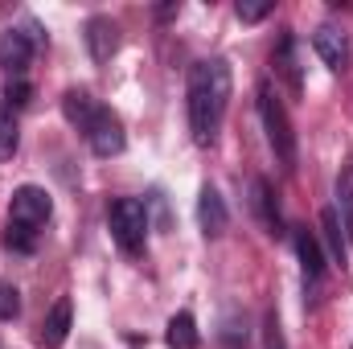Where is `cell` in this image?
Segmentation results:
<instances>
[{
    "label": "cell",
    "mask_w": 353,
    "mask_h": 349,
    "mask_svg": "<svg viewBox=\"0 0 353 349\" xmlns=\"http://www.w3.org/2000/svg\"><path fill=\"white\" fill-rule=\"evenodd\" d=\"M62 111H66V119H70L79 132H87L90 123H94V115H99V103L90 99L87 90H66V94H62Z\"/></svg>",
    "instance_id": "14"
},
{
    "label": "cell",
    "mask_w": 353,
    "mask_h": 349,
    "mask_svg": "<svg viewBox=\"0 0 353 349\" xmlns=\"http://www.w3.org/2000/svg\"><path fill=\"white\" fill-rule=\"evenodd\" d=\"M226 107H230V66L222 58L193 62L189 66V132L197 148H210L218 140Z\"/></svg>",
    "instance_id": "1"
},
{
    "label": "cell",
    "mask_w": 353,
    "mask_h": 349,
    "mask_svg": "<svg viewBox=\"0 0 353 349\" xmlns=\"http://www.w3.org/2000/svg\"><path fill=\"white\" fill-rule=\"evenodd\" d=\"M87 140H90V152L94 157H119L123 152L128 136H123V123H119V115L111 107H99L94 123L87 128Z\"/></svg>",
    "instance_id": "5"
},
{
    "label": "cell",
    "mask_w": 353,
    "mask_h": 349,
    "mask_svg": "<svg viewBox=\"0 0 353 349\" xmlns=\"http://www.w3.org/2000/svg\"><path fill=\"white\" fill-rule=\"evenodd\" d=\"M337 222H341V235L345 243H353V173H341L337 177Z\"/></svg>",
    "instance_id": "17"
},
{
    "label": "cell",
    "mask_w": 353,
    "mask_h": 349,
    "mask_svg": "<svg viewBox=\"0 0 353 349\" xmlns=\"http://www.w3.org/2000/svg\"><path fill=\"white\" fill-rule=\"evenodd\" d=\"M251 206H255V214H259V222H263V230L275 239V235H283V218H279V201H275V189H271V181L267 177H255L251 181Z\"/></svg>",
    "instance_id": "9"
},
{
    "label": "cell",
    "mask_w": 353,
    "mask_h": 349,
    "mask_svg": "<svg viewBox=\"0 0 353 349\" xmlns=\"http://www.w3.org/2000/svg\"><path fill=\"white\" fill-rule=\"evenodd\" d=\"M271 66H275V74H279L288 87L300 94V66H296V37H292V29H283L279 46H275V54H271Z\"/></svg>",
    "instance_id": "13"
},
{
    "label": "cell",
    "mask_w": 353,
    "mask_h": 349,
    "mask_svg": "<svg viewBox=\"0 0 353 349\" xmlns=\"http://www.w3.org/2000/svg\"><path fill=\"white\" fill-rule=\"evenodd\" d=\"M29 58H33V41L17 29H4L0 33V66L8 74H25L29 70Z\"/></svg>",
    "instance_id": "11"
},
{
    "label": "cell",
    "mask_w": 353,
    "mask_h": 349,
    "mask_svg": "<svg viewBox=\"0 0 353 349\" xmlns=\"http://www.w3.org/2000/svg\"><path fill=\"white\" fill-rule=\"evenodd\" d=\"M4 243L12 247V251H33L37 247V230H25V226H4Z\"/></svg>",
    "instance_id": "19"
},
{
    "label": "cell",
    "mask_w": 353,
    "mask_h": 349,
    "mask_svg": "<svg viewBox=\"0 0 353 349\" xmlns=\"http://www.w3.org/2000/svg\"><path fill=\"white\" fill-rule=\"evenodd\" d=\"M70 321H74V304L62 296V300H54V308L46 312V321H41V346L46 349H62V341L70 337Z\"/></svg>",
    "instance_id": "10"
},
{
    "label": "cell",
    "mask_w": 353,
    "mask_h": 349,
    "mask_svg": "<svg viewBox=\"0 0 353 349\" xmlns=\"http://www.w3.org/2000/svg\"><path fill=\"white\" fill-rule=\"evenodd\" d=\"M17 312H21V292L0 279V321H17Z\"/></svg>",
    "instance_id": "20"
},
{
    "label": "cell",
    "mask_w": 353,
    "mask_h": 349,
    "mask_svg": "<svg viewBox=\"0 0 353 349\" xmlns=\"http://www.w3.org/2000/svg\"><path fill=\"white\" fill-rule=\"evenodd\" d=\"M350 173H353V169H350Z\"/></svg>",
    "instance_id": "23"
},
{
    "label": "cell",
    "mask_w": 353,
    "mask_h": 349,
    "mask_svg": "<svg viewBox=\"0 0 353 349\" xmlns=\"http://www.w3.org/2000/svg\"><path fill=\"white\" fill-rule=\"evenodd\" d=\"M17 144H21V128H17L12 107L4 103V107H0V161H12V157H17Z\"/></svg>",
    "instance_id": "18"
},
{
    "label": "cell",
    "mask_w": 353,
    "mask_h": 349,
    "mask_svg": "<svg viewBox=\"0 0 353 349\" xmlns=\"http://www.w3.org/2000/svg\"><path fill=\"white\" fill-rule=\"evenodd\" d=\"M165 341H169V349H197V321H193L189 312H176V317H169Z\"/></svg>",
    "instance_id": "16"
},
{
    "label": "cell",
    "mask_w": 353,
    "mask_h": 349,
    "mask_svg": "<svg viewBox=\"0 0 353 349\" xmlns=\"http://www.w3.org/2000/svg\"><path fill=\"white\" fill-rule=\"evenodd\" d=\"M50 214H54V201L37 185H21L12 193V201H8V222L12 226H25V230H41L50 222Z\"/></svg>",
    "instance_id": "4"
},
{
    "label": "cell",
    "mask_w": 353,
    "mask_h": 349,
    "mask_svg": "<svg viewBox=\"0 0 353 349\" xmlns=\"http://www.w3.org/2000/svg\"><path fill=\"white\" fill-rule=\"evenodd\" d=\"M226 222H230V214H226L222 193L214 185H201V193H197V226H201V235L218 239V235H226Z\"/></svg>",
    "instance_id": "6"
},
{
    "label": "cell",
    "mask_w": 353,
    "mask_h": 349,
    "mask_svg": "<svg viewBox=\"0 0 353 349\" xmlns=\"http://www.w3.org/2000/svg\"><path fill=\"white\" fill-rule=\"evenodd\" d=\"M107 226H111V239L119 243V251L140 255L144 239H148V206L136 197H115L107 210Z\"/></svg>",
    "instance_id": "3"
},
{
    "label": "cell",
    "mask_w": 353,
    "mask_h": 349,
    "mask_svg": "<svg viewBox=\"0 0 353 349\" xmlns=\"http://www.w3.org/2000/svg\"><path fill=\"white\" fill-rule=\"evenodd\" d=\"M321 243H325L329 259L345 267V259H350V243H345V235H341V222H337V214H333V210H325V214H321Z\"/></svg>",
    "instance_id": "15"
},
{
    "label": "cell",
    "mask_w": 353,
    "mask_h": 349,
    "mask_svg": "<svg viewBox=\"0 0 353 349\" xmlns=\"http://www.w3.org/2000/svg\"><path fill=\"white\" fill-rule=\"evenodd\" d=\"M234 12H239V21L255 25V21H263L267 12H271V0H239V4H234Z\"/></svg>",
    "instance_id": "21"
},
{
    "label": "cell",
    "mask_w": 353,
    "mask_h": 349,
    "mask_svg": "<svg viewBox=\"0 0 353 349\" xmlns=\"http://www.w3.org/2000/svg\"><path fill=\"white\" fill-rule=\"evenodd\" d=\"M222 341H226L230 349H243L247 341H251V337H247V325H239V321H226V325H222Z\"/></svg>",
    "instance_id": "22"
},
{
    "label": "cell",
    "mask_w": 353,
    "mask_h": 349,
    "mask_svg": "<svg viewBox=\"0 0 353 349\" xmlns=\"http://www.w3.org/2000/svg\"><path fill=\"white\" fill-rule=\"evenodd\" d=\"M259 119H263L267 144H271L275 161H279L283 169H296V132H292V119H288L279 94L271 90V83L259 87Z\"/></svg>",
    "instance_id": "2"
},
{
    "label": "cell",
    "mask_w": 353,
    "mask_h": 349,
    "mask_svg": "<svg viewBox=\"0 0 353 349\" xmlns=\"http://www.w3.org/2000/svg\"><path fill=\"white\" fill-rule=\"evenodd\" d=\"M312 50L321 54V62L329 66V70H345L350 66V37L337 29V25H321L316 33H312Z\"/></svg>",
    "instance_id": "7"
},
{
    "label": "cell",
    "mask_w": 353,
    "mask_h": 349,
    "mask_svg": "<svg viewBox=\"0 0 353 349\" xmlns=\"http://www.w3.org/2000/svg\"><path fill=\"white\" fill-rule=\"evenodd\" d=\"M87 50L94 62H111V54L119 50V25L111 17H90L87 21Z\"/></svg>",
    "instance_id": "8"
},
{
    "label": "cell",
    "mask_w": 353,
    "mask_h": 349,
    "mask_svg": "<svg viewBox=\"0 0 353 349\" xmlns=\"http://www.w3.org/2000/svg\"><path fill=\"white\" fill-rule=\"evenodd\" d=\"M292 243H296V255H300V267H304V283H316L321 275H325V255H321V239L308 230V226H300L296 235H292Z\"/></svg>",
    "instance_id": "12"
}]
</instances>
